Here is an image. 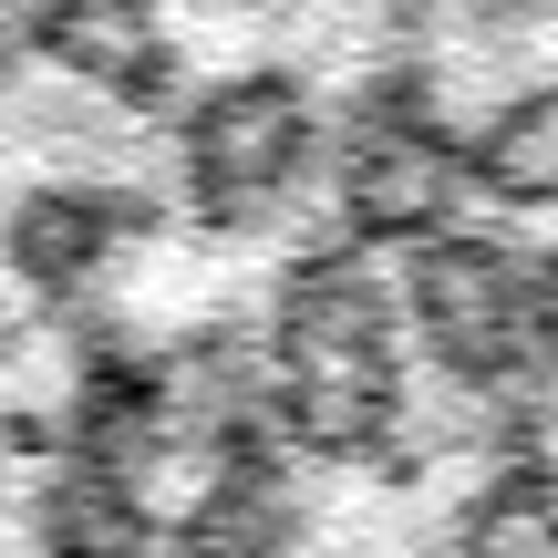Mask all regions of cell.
Listing matches in <instances>:
<instances>
[{
	"label": "cell",
	"mask_w": 558,
	"mask_h": 558,
	"mask_svg": "<svg viewBox=\"0 0 558 558\" xmlns=\"http://www.w3.org/2000/svg\"><path fill=\"white\" fill-rule=\"evenodd\" d=\"M32 558H166V497L52 445L32 486Z\"/></svg>",
	"instance_id": "cell-1"
},
{
	"label": "cell",
	"mask_w": 558,
	"mask_h": 558,
	"mask_svg": "<svg viewBox=\"0 0 558 558\" xmlns=\"http://www.w3.org/2000/svg\"><path fill=\"white\" fill-rule=\"evenodd\" d=\"M445 558H558V456L548 445H486V476L456 497Z\"/></svg>",
	"instance_id": "cell-2"
},
{
	"label": "cell",
	"mask_w": 558,
	"mask_h": 558,
	"mask_svg": "<svg viewBox=\"0 0 558 558\" xmlns=\"http://www.w3.org/2000/svg\"><path fill=\"white\" fill-rule=\"evenodd\" d=\"M527 311H538V341L558 362V248H527Z\"/></svg>",
	"instance_id": "cell-3"
},
{
	"label": "cell",
	"mask_w": 558,
	"mask_h": 558,
	"mask_svg": "<svg viewBox=\"0 0 558 558\" xmlns=\"http://www.w3.org/2000/svg\"><path fill=\"white\" fill-rule=\"evenodd\" d=\"M0 507H11V424H0Z\"/></svg>",
	"instance_id": "cell-4"
}]
</instances>
